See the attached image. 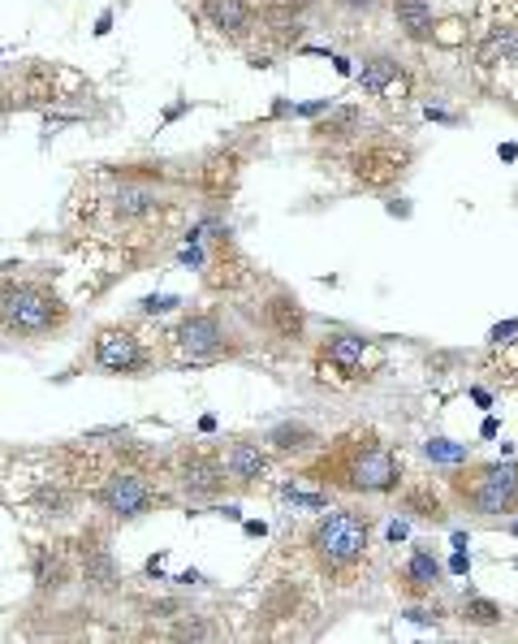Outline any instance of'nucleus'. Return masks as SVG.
I'll return each mask as SVG.
<instances>
[{
    "instance_id": "bb28decb",
    "label": "nucleus",
    "mask_w": 518,
    "mask_h": 644,
    "mask_svg": "<svg viewBox=\"0 0 518 644\" xmlns=\"http://www.w3.org/2000/svg\"><path fill=\"white\" fill-rule=\"evenodd\" d=\"M406 511H410V515H419V519H436V523L445 519V511H441V502H436V498L428 502V489H423V494H410V498H406Z\"/></svg>"
},
{
    "instance_id": "ddd939ff",
    "label": "nucleus",
    "mask_w": 518,
    "mask_h": 644,
    "mask_svg": "<svg viewBox=\"0 0 518 644\" xmlns=\"http://www.w3.org/2000/svg\"><path fill=\"white\" fill-rule=\"evenodd\" d=\"M199 9L225 39H247L251 26H256V4L251 0H199Z\"/></svg>"
},
{
    "instance_id": "4468645a",
    "label": "nucleus",
    "mask_w": 518,
    "mask_h": 644,
    "mask_svg": "<svg viewBox=\"0 0 518 644\" xmlns=\"http://www.w3.org/2000/svg\"><path fill=\"white\" fill-rule=\"evenodd\" d=\"M268 467H272V459H268V450L256 446V441H230L225 446V476L230 481L256 485V481L268 476Z\"/></svg>"
},
{
    "instance_id": "c85d7f7f",
    "label": "nucleus",
    "mask_w": 518,
    "mask_h": 644,
    "mask_svg": "<svg viewBox=\"0 0 518 644\" xmlns=\"http://www.w3.org/2000/svg\"><path fill=\"white\" fill-rule=\"evenodd\" d=\"M337 9H346V13H377L385 0H333Z\"/></svg>"
},
{
    "instance_id": "39448f33",
    "label": "nucleus",
    "mask_w": 518,
    "mask_h": 644,
    "mask_svg": "<svg viewBox=\"0 0 518 644\" xmlns=\"http://www.w3.org/2000/svg\"><path fill=\"white\" fill-rule=\"evenodd\" d=\"M471 61L480 70H506L518 61V0H480L471 22Z\"/></svg>"
},
{
    "instance_id": "a878e982",
    "label": "nucleus",
    "mask_w": 518,
    "mask_h": 644,
    "mask_svg": "<svg viewBox=\"0 0 518 644\" xmlns=\"http://www.w3.org/2000/svg\"><path fill=\"white\" fill-rule=\"evenodd\" d=\"M281 498H285V507H298V511H329V498L324 494H303L294 485H285Z\"/></svg>"
},
{
    "instance_id": "f03ea898",
    "label": "nucleus",
    "mask_w": 518,
    "mask_h": 644,
    "mask_svg": "<svg viewBox=\"0 0 518 644\" xmlns=\"http://www.w3.org/2000/svg\"><path fill=\"white\" fill-rule=\"evenodd\" d=\"M368 545H372V519L359 511H333L316 519V527L307 532V549L329 580H350L363 567Z\"/></svg>"
},
{
    "instance_id": "aec40b11",
    "label": "nucleus",
    "mask_w": 518,
    "mask_h": 644,
    "mask_svg": "<svg viewBox=\"0 0 518 644\" xmlns=\"http://www.w3.org/2000/svg\"><path fill=\"white\" fill-rule=\"evenodd\" d=\"M402 580H406V588H410V593H428L432 584H441V562H436L428 549H415V554L406 558Z\"/></svg>"
},
{
    "instance_id": "5701e85b",
    "label": "nucleus",
    "mask_w": 518,
    "mask_h": 644,
    "mask_svg": "<svg viewBox=\"0 0 518 644\" xmlns=\"http://www.w3.org/2000/svg\"><path fill=\"white\" fill-rule=\"evenodd\" d=\"M462 619H467L471 628H497L506 615H502V606L489 602V597H467V602H462Z\"/></svg>"
},
{
    "instance_id": "f704fd0d",
    "label": "nucleus",
    "mask_w": 518,
    "mask_h": 644,
    "mask_svg": "<svg viewBox=\"0 0 518 644\" xmlns=\"http://www.w3.org/2000/svg\"><path fill=\"white\" fill-rule=\"evenodd\" d=\"M515 532H518V523H515Z\"/></svg>"
},
{
    "instance_id": "9d476101",
    "label": "nucleus",
    "mask_w": 518,
    "mask_h": 644,
    "mask_svg": "<svg viewBox=\"0 0 518 644\" xmlns=\"http://www.w3.org/2000/svg\"><path fill=\"white\" fill-rule=\"evenodd\" d=\"M83 580H87V588L91 593H100V597H109V593H118L122 588V571H118V562H113V554H109V545L91 532V536H83Z\"/></svg>"
},
{
    "instance_id": "7c9ffc66",
    "label": "nucleus",
    "mask_w": 518,
    "mask_h": 644,
    "mask_svg": "<svg viewBox=\"0 0 518 644\" xmlns=\"http://www.w3.org/2000/svg\"><path fill=\"white\" fill-rule=\"evenodd\" d=\"M173 636H177V641H199V636H208V628H199V623H186V628H177Z\"/></svg>"
},
{
    "instance_id": "1a4fd4ad",
    "label": "nucleus",
    "mask_w": 518,
    "mask_h": 644,
    "mask_svg": "<svg viewBox=\"0 0 518 644\" xmlns=\"http://www.w3.org/2000/svg\"><path fill=\"white\" fill-rule=\"evenodd\" d=\"M225 481L230 476H225V459L221 454L199 450V446L177 454V485H182L186 498H221Z\"/></svg>"
},
{
    "instance_id": "b1692460",
    "label": "nucleus",
    "mask_w": 518,
    "mask_h": 644,
    "mask_svg": "<svg viewBox=\"0 0 518 644\" xmlns=\"http://www.w3.org/2000/svg\"><path fill=\"white\" fill-rule=\"evenodd\" d=\"M35 584H39V588H61V584H65V558H57V554H35Z\"/></svg>"
},
{
    "instance_id": "cd10ccee",
    "label": "nucleus",
    "mask_w": 518,
    "mask_h": 644,
    "mask_svg": "<svg viewBox=\"0 0 518 644\" xmlns=\"http://www.w3.org/2000/svg\"><path fill=\"white\" fill-rule=\"evenodd\" d=\"M177 303H182V299H173V294H151V299H143V312L156 316V312H173Z\"/></svg>"
},
{
    "instance_id": "423d86ee",
    "label": "nucleus",
    "mask_w": 518,
    "mask_h": 644,
    "mask_svg": "<svg viewBox=\"0 0 518 644\" xmlns=\"http://www.w3.org/2000/svg\"><path fill=\"white\" fill-rule=\"evenodd\" d=\"M173 347H177V360L190 364V368L221 364V360L238 355V342L230 338V329H225V320L217 312H190V316H182V325L173 329Z\"/></svg>"
},
{
    "instance_id": "a211bd4d",
    "label": "nucleus",
    "mask_w": 518,
    "mask_h": 644,
    "mask_svg": "<svg viewBox=\"0 0 518 644\" xmlns=\"http://www.w3.org/2000/svg\"><path fill=\"white\" fill-rule=\"evenodd\" d=\"M160 208V195L151 191V186H122L118 195H113V212L122 217V221H143V217H151Z\"/></svg>"
},
{
    "instance_id": "f257e3e1",
    "label": "nucleus",
    "mask_w": 518,
    "mask_h": 644,
    "mask_svg": "<svg viewBox=\"0 0 518 644\" xmlns=\"http://www.w3.org/2000/svg\"><path fill=\"white\" fill-rule=\"evenodd\" d=\"M307 476L342 494H393L402 485V459L372 428H350L307 467Z\"/></svg>"
},
{
    "instance_id": "0eeeda50",
    "label": "nucleus",
    "mask_w": 518,
    "mask_h": 644,
    "mask_svg": "<svg viewBox=\"0 0 518 644\" xmlns=\"http://www.w3.org/2000/svg\"><path fill=\"white\" fill-rule=\"evenodd\" d=\"M96 502H100V511L113 519H138L147 515L156 502H160V494H156V485L143 476V472H130V467H118V472H109V481L96 489Z\"/></svg>"
},
{
    "instance_id": "72a5a7b5",
    "label": "nucleus",
    "mask_w": 518,
    "mask_h": 644,
    "mask_svg": "<svg viewBox=\"0 0 518 644\" xmlns=\"http://www.w3.org/2000/svg\"><path fill=\"white\" fill-rule=\"evenodd\" d=\"M406 619H415V623H432V615H428V610H406Z\"/></svg>"
},
{
    "instance_id": "7ed1b4c3",
    "label": "nucleus",
    "mask_w": 518,
    "mask_h": 644,
    "mask_svg": "<svg viewBox=\"0 0 518 644\" xmlns=\"http://www.w3.org/2000/svg\"><path fill=\"white\" fill-rule=\"evenodd\" d=\"M70 325V307L52 285L13 281L0 290V329L9 338H52Z\"/></svg>"
},
{
    "instance_id": "6e6552de",
    "label": "nucleus",
    "mask_w": 518,
    "mask_h": 644,
    "mask_svg": "<svg viewBox=\"0 0 518 644\" xmlns=\"http://www.w3.org/2000/svg\"><path fill=\"white\" fill-rule=\"evenodd\" d=\"M96 364L113 377H143L151 368V355L143 347V338L126 325H109L96 333Z\"/></svg>"
},
{
    "instance_id": "393cba45",
    "label": "nucleus",
    "mask_w": 518,
    "mask_h": 644,
    "mask_svg": "<svg viewBox=\"0 0 518 644\" xmlns=\"http://www.w3.org/2000/svg\"><path fill=\"white\" fill-rule=\"evenodd\" d=\"M423 454H428L432 463H467V459H471V450H467L462 441H445V437L423 441Z\"/></svg>"
},
{
    "instance_id": "c756f323",
    "label": "nucleus",
    "mask_w": 518,
    "mask_h": 644,
    "mask_svg": "<svg viewBox=\"0 0 518 644\" xmlns=\"http://www.w3.org/2000/svg\"><path fill=\"white\" fill-rule=\"evenodd\" d=\"M510 333H518V320H506V325H497V329H493V347H506V342H510Z\"/></svg>"
},
{
    "instance_id": "f8f14e48",
    "label": "nucleus",
    "mask_w": 518,
    "mask_h": 644,
    "mask_svg": "<svg viewBox=\"0 0 518 644\" xmlns=\"http://www.w3.org/2000/svg\"><path fill=\"white\" fill-rule=\"evenodd\" d=\"M368 360H372V342L363 333H350V329L329 333V342H324V364L329 368H337L346 377H359L368 368Z\"/></svg>"
},
{
    "instance_id": "6ab92c4d",
    "label": "nucleus",
    "mask_w": 518,
    "mask_h": 644,
    "mask_svg": "<svg viewBox=\"0 0 518 644\" xmlns=\"http://www.w3.org/2000/svg\"><path fill=\"white\" fill-rule=\"evenodd\" d=\"M320 437H316V428H307V424H276L272 433H268V446L276 450V454H303V450H311Z\"/></svg>"
},
{
    "instance_id": "9b49d317",
    "label": "nucleus",
    "mask_w": 518,
    "mask_h": 644,
    "mask_svg": "<svg viewBox=\"0 0 518 644\" xmlns=\"http://www.w3.org/2000/svg\"><path fill=\"white\" fill-rule=\"evenodd\" d=\"M355 78H359L363 96H372V100H406V74L397 70L393 57H363Z\"/></svg>"
},
{
    "instance_id": "2f4dec72",
    "label": "nucleus",
    "mask_w": 518,
    "mask_h": 644,
    "mask_svg": "<svg viewBox=\"0 0 518 644\" xmlns=\"http://www.w3.org/2000/svg\"><path fill=\"white\" fill-rule=\"evenodd\" d=\"M182 264H190V268H199V264H203V247H199V243H190V247L182 252Z\"/></svg>"
},
{
    "instance_id": "20e7f679",
    "label": "nucleus",
    "mask_w": 518,
    "mask_h": 644,
    "mask_svg": "<svg viewBox=\"0 0 518 644\" xmlns=\"http://www.w3.org/2000/svg\"><path fill=\"white\" fill-rule=\"evenodd\" d=\"M449 494L462 511L480 519H497L518 511V459L506 463H462L449 476Z\"/></svg>"
},
{
    "instance_id": "412c9836",
    "label": "nucleus",
    "mask_w": 518,
    "mask_h": 644,
    "mask_svg": "<svg viewBox=\"0 0 518 644\" xmlns=\"http://www.w3.org/2000/svg\"><path fill=\"white\" fill-rule=\"evenodd\" d=\"M30 507L39 511V515L48 519H65L74 511V494L70 489H61V485H39L35 489V498H30Z\"/></svg>"
},
{
    "instance_id": "2eb2a0df",
    "label": "nucleus",
    "mask_w": 518,
    "mask_h": 644,
    "mask_svg": "<svg viewBox=\"0 0 518 644\" xmlns=\"http://www.w3.org/2000/svg\"><path fill=\"white\" fill-rule=\"evenodd\" d=\"M263 320H268V329H272L276 338H285V342H298L303 329H307L303 303H298L294 294H285V290H276V294L263 303Z\"/></svg>"
},
{
    "instance_id": "dca6fc26",
    "label": "nucleus",
    "mask_w": 518,
    "mask_h": 644,
    "mask_svg": "<svg viewBox=\"0 0 518 644\" xmlns=\"http://www.w3.org/2000/svg\"><path fill=\"white\" fill-rule=\"evenodd\" d=\"M393 17H397V26H402V35L410 44H428L436 35L432 0H393Z\"/></svg>"
},
{
    "instance_id": "4be33fe9",
    "label": "nucleus",
    "mask_w": 518,
    "mask_h": 644,
    "mask_svg": "<svg viewBox=\"0 0 518 644\" xmlns=\"http://www.w3.org/2000/svg\"><path fill=\"white\" fill-rule=\"evenodd\" d=\"M359 122H363V113H359L355 105H342V109L329 105V118L316 126V134H320V138H350V134L359 130Z\"/></svg>"
},
{
    "instance_id": "f3484780",
    "label": "nucleus",
    "mask_w": 518,
    "mask_h": 644,
    "mask_svg": "<svg viewBox=\"0 0 518 644\" xmlns=\"http://www.w3.org/2000/svg\"><path fill=\"white\" fill-rule=\"evenodd\" d=\"M355 173L368 182V186H385V182H393L397 173H402V156L397 151H363L359 160H355Z\"/></svg>"
},
{
    "instance_id": "473e14b6",
    "label": "nucleus",
    "mask_w": 518,
    "mask_h": 644,
    "mask_svg": "<svg viewBox=\"0 0 518 644\" xmlns=\"http://www.w3.org/2000/svg\"><path fill=\"white\" fill-rule=\"evenodd\" d=\"M109 26H113V13H100V22H96V35H109Z\"/></svg>"
}]
</instances>
